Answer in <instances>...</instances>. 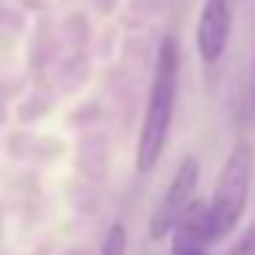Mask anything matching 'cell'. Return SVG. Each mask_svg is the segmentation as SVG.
Segmentation results:
<instances>
[{
    "label": "cell",
    "mask_w": 255,
    "mask_h": 255,
    "mask_svg": "<svg viewBox=\"0 0 255 255\" xmlns=\"http://www.w3.org/2000/svg\"><path fill=\"white\" fill-rule=\"evenodd\" d=\"M249 186H252V147L246 141H237L216 177L213 198H210V225H213V243L225 240L249 204Z\"/></svg>",
    "instance_id": "2"
},
{
    "label": "cell",
    "mask_w": 255,
    "mask_h": 255,
    "mask_svg": "<svg viewBox=\"0 0 255 255\" xmlns=\"http://www.w3.org/2000/svg\"><path fill=\"white\" fill-rule=\"evenodd\" d=\"M207 240L183 231V228H174V243H171V255H207Z\"/></svg>",
    "instance_id": "5"
},
{
    "label": "cell",
    "mask_w": 255,
    "mask_h": 255,
    "mask_svg": "<svg viewBox=\"0 0 255 255\" xmlns=\"http://www.w3.org/2000/svg\"><path fill=\"white\" fill-rule=\"evenodd\" d=\"M231 3L228 0H204L201 12H198V24H195V48L198 57L204 63H219L228 39H231Z\"/></svg>",
    "instance_id": "4"
},
{
    "label": "cell",
    "mask_w": 255,
    "mask_h": 255,
    "mask_svg": "<svg viewBox=\"0 0 255 255\" xmlns=\"http://www.w3.org/2000/svg\"><path fill=\"white\" fill-rule=\"evenodd\" d=\"M198 177H201L198 159H195V156H186V159L177 165V171H174V177H171V183H168V189H165L162 204H159V207L153 210V216H150V225H147L150 240H165V237L174 231L180 213H183V210L189 207V201L195 198Z\"/></svg>",
    "instance_id": "3"
},
{
    "label": "cell",
    "mask_w": 255,
    "mask_h": 255,
    "mask_svg": "<svg viewBox=\"0 0 255 255\" xmlns=\"http://www.w3.org/2000/svg\"><path fill=\"white\" fill-rule=\"evenodd\" d=\"M99 255H126V228L123 225H111L108 228Z\"/></svg>",
    "instance_id": "6"
},
{
    "label": "cell",
    "mask_w": 255,
    "mask_h": 255,
    "mask_svg": "<svg viewBox=\"0 0 255 255\" xmlns=\"http://www.w3.org/2000/svg\"><path fill=\"white\" fill-rule=\"evenodd\" d=\"M249 105H252V114H255V66H252V87H249Z\"/></svg>",
    "instance_id": "8"
},
{
    "label": "cell",
    "mask_w": 255,
    "mask_h": 255,
    "mask_svg": "<svg viewBox=\"0 0 255 255\" xmlns=\"http://www.w3.org/2000/svg\"><path fill=\"white\" fill-rule=\"evenodd\" d=\"M177 75H180V48L174 36H165L156 54V69H153L144 120L138 132V150H135L138 171H150L165 150L171 120H174V102H177Z\"/></svg>",
    "instance_id": "1"
},
{
    "label": "cell",
    "mask_w": 255,
    "mask_h": 255,
    "mask_svg": "<svg viewBox=\"0 0 255 255\" xmlns=\"http://www.w3.org/2000/svg\"><path fill=\"white\" fill-rule=\"evenodd\" d=\"M225 255H255V222L234 240V246H231Z\"/></svg>",
    "instance_id": "7"
}]
</instances>
